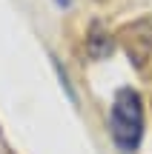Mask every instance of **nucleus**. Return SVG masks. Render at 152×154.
<instances>
[{"label":"nucleus","instance_id":"nucleus-1","mask_svg":"<svg viewBox=\"0 0 152 154\" xmlns=\"http://www.w3.org/2000/svg\"><path fill=\"white\" fill-rule=\"evenodd\" d=\"M109 134L124 154L138 151L144 140V103L135 88H118L109 109Z\"/></svg>","mask_w":152,"mask_h":154},{"label":"nucleus","instance_id":"nucleus-2","mask_svg":"<svg viewBox=\"0 0 152 154\" xmlns=\"http://www.w3.org/2000/svg\"><path fill=\"white\" fill-rule=\"evenodd\" d=\"M121 40H124V49L129 60L135 63V69L144 72L147 63L152 60V17H141V20L124 26Z\"/></svg>","mask_w":152,"mask_h":154},{"label":"nucleus","instance_id":"nucleus-3","mask_svg":"<svg viewBox=\"0 0 152 154\" xmlns=\"http://www.w3.org/2000/svg\"><path fill=\"white\" fill-rule=\"evenodd\" d=\"M86 54H89L92 60H103V57L112 54V34H109L101 23H95V26L89 29V34H86Z\"/></svg>","mask_w":152,"mask_h":154},{"label":"nucleus","instance_id":"nucleus-4","mask_svg":"<svg viewBox=\"0 0 152 154\" xmlns=\"http://www.w3.org/2000/svg\"><path fill=\"white\" fill-rule=\"evenodd\" d=\"M52 60H55V57H52ZM55 69H57V77H60V83H63V88H66L69 100H72V103H75V100H78V97H75V91H72V83H69L66 72H63V69H60V63H57V60H55Z\"/></svg>","mask_w":152,"mask_h":154},{"label":"nucleus","instance_id":"nucleus-5","mask_svg":"<svg viewBox=\"0 0 152 154\" xmlns=\"http://www.w3.org/2000/svg\"><path fill=\"white\" fill-rule=\"evenodd\" d=\"M57 6H60V9H69V6H72V0H55Z\"/></svg>","mask_w":152,"mask_h":154}]
</instances>
